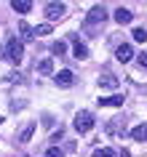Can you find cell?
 Listing matches in <instances>:
<instances>
[{
	"instance_id": "cell-13",
	"label": "cell",
	"mask_w": 147,
	"mask_h": 157,
	"mask_svg": "<svg viewBox=\"0 0 147 157\" xmlns=\"http://www.w3.org/2000/svg\"><path fill=\"white\" fill-rule=\"evenodd\" d=\"M38 72L40 75H51L54 72V61H51V59H43L40 64H38Z\"/></svg>"
},
{
	"instance_id": "cell-5",
	"label": "cell",
	"mask_w": 147,
	"mask_h": 157,
	"mask_svg": "<svg viewBox=\"0 0 147 157\" xmlns=\"http://www.w3.org/2000/svg\"><path fill=\"white\" fill-rule=\"evenodd\" d=\"M115 59H118L120 64H126V61H131V59H134V48H131L129 43H120V45L115 48Z\"/></svg>"
},
{
	"instance_id": "cell-16",
	"label": "cell",
	"mask_w": 147,
	"mask_h": 157,
	"mask_svg": "<svg viewBox=\"0 0 147 157\" xmlns=\"http://www.w3.org/2000/svg\"><path fill=\"white\" fill-rule=\"evenodd\" d=\"M64 51H67V45L64 43H54V45H51V53H54V56H64Z\"/></svg>"
},
{
	"instance_id": "cell-2",
	"label": "cell",
	"mask_w": 147,
	"mask_h": 157,
	"mask_svg": "<svg viewBox=\"0 0 147 157\" xmlns=\"http://www.w3.org/2000/svg\"><path fill=\"white\" fill-rule=\"evenodd\" d=\"M94 123H96V120H94L91 112H78L75 120H72V125H75V131H78V133H88L91 128H94Z\"/></svg>"
},
{
	"instance_id": "cell-1",
	"label": "cell",
	"mask_w": 147,
	"mask_h": 157,
	"mask_svg": "<svg viewBox=\"0 0 147 157\" xmlns=\"http://www.w3.org/2000/svg\"><path fill=\"white\" fill-rule=\"evenodd\" d=\"M6 59H8L14 67L22 64V59H24V48H22V40L19 37H11L8 45H6Z\"/></svg>"
},
{
	"instance_id": "cell-15",
	"label": "cell",
	"mask_w": 147,
	"mask_h": 157,
	"mask_svg": "<svg viewBox=\"0 0 147 157\" xmlns=\"http://www.w3.org/2000/svg\"><path fill=\"white\" fill-rule=\"evenodd\" d=\"M99 85L102 88H118V80H115L112 75H104V77H99Z\"/></svg>"
},
{
	"instance_id": "cell-11",
	"label": "cell",
	"mask_w": 147,
	"mask_h": 157,
	"mask_svg": "<svg viewBox=\"0 0 147 157\" xmlns=\"http://www.w3.org/2000/svg\"><path fill=\"white\" fill-rule=\"evenodd\" d=\"M11 8L16 11V13H30V11H32V3H30V0H14Z\"/></svg>"
},
{
	"instance_id": "cell-4",
	"label": "cell",
	"mask_w": 147,
	"mask_h": 157,
	"mask_svg": "<svg viewBox=\"0 0 147 157\" xmlns=\"http://www.w3.org/2000/svg\"><path fill=\"white\" fill-rule=\"evenodd\" d=\"M43 13H46L48 21H59V19L64 16V3H46Z\"/></svg>"
},
{
	"instance_id": "cell-7",
	"label": "cell",
	"mask_w": 147,
	"mask_h": 157,
	"mask_svg": "<svg viewBox=\"0 0 147 157\" xmlns=\"http://www.w3.org/2000/svg\"><path fill=\"white\" fill-rule=\"evenodd\" d=\"M112 16H115V21H118V24H131V19H134V13H131L129 8H120V6H118Z\"/></svg>"
},
{
	"instance_id": "cell-9",
	"label": "cell",
	"mask_w": 147,
	"mask_h": 157,
	"mask_svg": "<svg viewBox=\"0 0 147 157\" xmlns=\"http://www.w3.org/2000/svg\"><path fill=\"white\" fill-rule=\"evenodd\" d=\"M19 35H22V40H35V27H30L27 21H19Z\"/></svg>"
},
{
	"instance_id": "cell-18",
	"label": "cell",
	"mask_w": 147,
	"mask_h": 157,
	"mask_svg": "<svg viewBox=\"0 0 147 157\" xmlns=\"http://www.w3.org/2000/svg\"><path fill=\"white\" fill-rule=\"evenodd\" d=\"M43 35H51V24H40V27H35V37H43Z\"/></svg>"
},
{
	"instance_id": "cell-8",
	"label": "cell",
	"mask_w": 147,
	"mask_h": 157,
	"mask_svg": "<svg viewBox=\"0 0 147 157\" xmlns=\"http://www.w3.org/2000/svg\"><path fill=\"white\" fill-rule=\"evenodd\" d=\"M99 107H123V96H120V93L104 96V99H99Z\"/></svg>"
},
{
	"instance_id": "cell-10",
	"label": "cell",
	"mask_w": 147,
	"mask_h": 157,
	"mask_svg": "<svg viewBox=\"0 0 147 157\" xmlns=\"http://www.w3.org/2000/svg\"><path fill=\"white\" fill-rule=\"evenodd\" d=\"M72 40H75V45H72V53H75V59H88V48H86V45H83V43L78 40L75 35H72Z\"/></svg>"
},
{
	"instance_id": "cell-12",
	"label": "cell",
	"mask_w": 147,
	"mask_h": 157,
	"mask_svg": "<svg viewBox=\"0 0 147 157\" xmlns=\"http://www.w3.org/2000/svg\"><path fill=\"white\" fill-rule=\"evenodd\" d=\"M131 139L134 141H147V125H137V128L131 131Z\"/></svg>"
},
{
	"instance_id": "cell-3",
	"label": "cell",
	"mask_w": 147,
	"mask_h": 157,
	"mask_svg": "<svg viewBox=\"0 0 147 157\" xmlns=\"http://www.w3.org/2000/svg\"><path fill=\"white\" fill-rule=\"evenodd\" d=\"M107 19V11H104V6H94V8L88 11V16H86V27H94V24H102Z\"/></svg>"
},
{
	"instance_id": "cell-14",
	"label": "cell",
	"mask_w": 147,
	"mask_h": 157,
	"mask_svg": "<svg viewBox=\"0 0 147 157\" xmlns=\"http://www.w3.org/2000/svg\"><path fill=\"white\" fill-rule=\"evenodd\" d=\"M91 157H118V152L110 149V147H102V149H94V155H91Z\"/></svg>"
},
{
	"instance_id": "cell-22",
	"label": "cell",
	"mask_w": 147,
	"mask_h": 157,
	"mask_svg": "<svg viewBox=\"0 0 147 157\" xmlns=\"http://www.w3.org/2000/svg\"><path fill=\"white\" fill-rule=\"evenodd\" d=\"M8 80H11V83H22V75L14 72V75H8Z\"/></svg>"
},
{
	"instance_id": "cell-20",
	"label": "cell",
	"mask_w": 147,
	"mask_h": 157,
	"mask_svg": "<svg viewBox=\"0 0 147 157\" xmlns=\"http://www.w3.org/2000/svg\"><path fill=\"white\" fill-rule=\"evenodd\" d=\"M46 157H64V152H62L59 147H48L46 149Z\"/></svg>"
},
{
	"instance_id": "cell-17",
	"label": "cell",
	"mask_w": 147,
	"mask_h": 157,
	"mask_svg": "<svg viewBox=\"0 0 147 157\" xmlns=\"http://www.w3.org/2000/svg\"><path fill=\"white\" fill-rule=\"evenodd\" d=\"M131 37H134V40H137V43H145V40H147V32H145V29H142V27H137Z\"/></svg>"
},
{
	"instance_id": "cell-19",
	"label": "cell",
	"mask_w": 147,
	"mask_h": 157,
	"mask_svg": "<svg viewBox=\"0 0 147 157\" xmlns=\"http://www.w3.org/2000/svg\"><path fill=\"white\" fill-rule=\"evenodd\" d=\"M32 133H35V123H30L24 131H22V141H30V139H32Z\"/></svg>"
},
{
	"instance_id": "cell-21",
	"label": "cell",
	"mask_w": 147,
	"mask_h": 157,
	"mask_svg": "<svg viewBox=\"0 0 147 157\" xmlns=\"http://www.w3.org/2000/svg\"><path fill=\"white\" fill-rule=\"evenodd\" d=\"M137 59H139V64H142V67H147V51H142Z\"/></svg>"
},
{
	"instance_id": "cell-6",
	"label": "cell",
	"mask_w": 147,
	"mask_h": 157,
	"mask_svg": "<svg viewBox=\"0 0 147 157\" xmlns=\"http://www.w3.org/2000/svg\"><path fill=\"white\" fill-rule=\"evenodd\" d=\"M54 80H56L59 88H70V85L75 83V75L70 72V69H62V72H56V77H54Z\"/></svg>"
}]
</instances>
